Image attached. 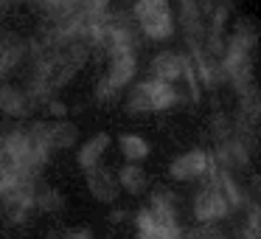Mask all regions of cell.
<instances>
[{
  "label": "cell",
  "instance_id": "obj_8",
  "mask_svg": "<svg viewBox=\"0 0 261 239\" xmlns=\"http://www.w3.org/2000/svg\"><path fill=\"white\" fill-rule=\"evenodd\" d=\"M48 127V144H51L54 152H65V149H73L79 141V127L73 121L62 118V121H45Z\"/></svg>",
  "mask_w": 261,
  "mask_h": 239
},
{
  "label": "cell",
  "instance_id": "obj_15",
  "mask_svg": "<svg viewBox=\"0 0 261 239\" xmlns=\"http://www.w3.org/2000/svg\"><path fill=\"white\" fill-rule=\"evenodd\" d=\"M48 239H93V233L87 228H76V231H51Z\"/></svg>",
  "mask_w": 261,
  "mask_h": 239
},
{
  "label": "cell",
  "instance_id": "obj_3",
  "mask_svg": "<svg viewBox=\"0 0 261 239\" xmlns=\"http://www.w3.org/2000/svg\"><path fill=\"white\" fill-rule=\"evenodd\" d=\"M216 169L214 155H208L205 149H188V152L177 155L169 166V177L177 183H188V180H205L211 172Z\"/></svg>",
  "mask_w": 261,
  "mask_h": 239
},
{
  "label": "cell",
  "instance_id": "obj_9",
  "mask_svg": "<svg viewBox=\"0 0 261 239\" xmlns=\"http://www.w3.org/2000/svg\"><path fill=\"white\" fill-rule=\"evenodd\" d=\"M110 141H113V138H110L107 132H96L93 138H87V141L79 147V152H76V163H79L85 172L93 169V166H98L101 158H104V152L110 149Z\"/></svg>",
  "mask_w": 261,
  "mask_h": 239
},
{
  "label": "cell",
  "instance_id": "obj_19",
  "mask_svg": "<svg viewBox=\"0 0 261 239\" xmlns=\"http://www.w3.org/2000/svg\"><path fill=\"white\" fill-rule=\"evenodd\" d=\"M197 3H199V6H208V0H197Z\"/></svg>",
  "mask_w": 261,
  "mask_h": 239
},
{
  "label": "cell",
  "instance_id": "obj_13",
  "mask_svg": "<svg viewBox=\"0 0 261 239\" xmlns=\"http://www.w3.org/2000/svg\"><path fill=\"white\" fill-rule=\"evenodd\" d=\"M118 96H121V93L115 90V87L110 85L107 79H104V76H101V79L96 82V85H93V99H96L98 104H107V102H115V99H118Z\"/></svg>",
  "mask_w": 261,
  "mask_h": 239
},
{
  "label": "cell",
  "instance_id": "obj_12",
  "mask_svg": "<svg viewBox=\"0 0 261 239\" xmlns=\"http://www.w3.org/2000/svg\"><path fill=\"white\" fill-rule=\"evenodd\" d=\"M65 205H68V200H65V194L59 192V188L42 186L40 183L37 197H34V211H40V214H62Z\"/></svg>",
  "mask_w": 261,
  "mask_h": 239
},
{
  "label": "cell",
  "instance_id": "obj_5",
  "mask_svg": "<svg viewBox=\"0 0 261 239\" xmlns=\"http://www.w3.org/2000/svg\"><path fill=\"white\" fill-rule=\"evenodd\" d=\"M85 183H87L90 197L98 200V203H115L118 194H121L118 180H115V172H110L107 166H101V163L85 172Z\"/></svg>",
  "mask_w": 261,
  "mask_h": 239
},
{
  "label": "cell",
  "instance_id": "obj_22",
  "mask_svg": "<svg viewBox=\"0 0 261 239\" xmlns=\"http://www.w3.org/2000/svg\"><path fill=\"white\" fill-rule=\"evenodd\" d=\"M0 220H3V211H0Z\"/></svg>",
  "mask_w": 261,
  "mask_h": 239
},
{
  "label": "cell",
  "instance_id": "obj_21",
  "mask_svg": "<svg viewBox=\"0 0 261 239\" xmlns=\"http://www.w3.org/2000/svg\"><path fill=\"white\" fill-rule=\"evenodd\" d=\"M0 160H6V158H3V149H0Z\"/></svg>",
  "mask_w": 261,
  "mask_h": 239
},
{
  "label": "cell",
  "instance_id": "obj_17",
  "mask_svg": "<svg viewBox=\"0 0 261 239\" xmlns=\"http://www.w3.org/2000/svg\"><path fill=\"white\" fill-rule=\"evenodd\" d=\"M107 220L113 222V225H121L124 220H129V211H124V208H113V211H110Z\"/></svg>",
  "mask_w": 261,
  "mask_h": 239
},
{
  "label": "cell",
  "instance_id": "obj_2",
  "mask_svg": "<svg viewBox=\"0 0 261 239\" xmlns=\"http://www.w3.org/2000/svg\"><path fill=\"white\" fill-rule=\"evenodd\" d=\"M180 102V93H177L174 85H166V82L158 79H143L126 93V113L141 115V113H163V110L174 107Z\"/></svg>",
  "mask_w": 261,
  "mask_h": 239
},
{
  "label": "cell",
  "instance_id": "obj_11",
  "mask_svg": "<svg viewBox=\"0 0 261 239\" xmlns=\"http://www.w3.org/2000/svg\"><path fill=\"white\" fill-rule=\"evenodd\" d=\"M118 147H121V155L126 158V163H141V160H146L149 152H152L149 141L143 135H138V132H124V135L118 138Z\"/></svg>",
  "mask_w": 261,
  "mask_h": 239
},
{
  "label": "cell",
  "instance_id": "obj_10",
  "mask_svg": "<svg viewBox=\"0 0 261 239\" xmlns=\"http://www.w3.org/2000/svg\"><path fill=\"white\" fill-rule=\"evenodd\" d=\"M115 180H118V188H124L126 194H143L149 186V177L141 163H124L115 172Z\"/></svg>",
  "mask_w": 261,
  "mask_h": 239
},
{
  "label": "cell",
  "instance_id": "obj_14",
  "mask_svg": "<svg viewBox=\"0 0 261 239\" xmlns=\"http://www.w3.org/2000/svg\"><path fill=\"white\" fill-rule=\"evenodd\" d=\"M188 236L191 239H222V228L219 225H197Z\"/></svg>",
  "mask_w": 261,
  "mask_h": 239
},
{
  "label": "cell",
  "instance_id": "obj_4",
  "mask_svg": "<svg viewBox=\"0 0 261 239\" xmlns=\"http://www.w3.org/2000/svg\"><path fill=\"white\" fill-rule=\"evenodd\" d=\"M149 70H152V79L166 82V85H174V82H180L182 76H191V65H188V59L182 57V54H177V51L154 54Z\"/></svg>",
  "mask_w": 261,
  "mask_h": 239
},
{
  "label": "cell",
  "instance_id": "obj_18",
  "mask_svg": "<svg viewBox=\"0 0 261 239\" xmlns=\"http://www.w3.org/2000/svg\"><path fill=\"white\" fill-rule=\"evenodd\" d=\"M6 12H9V9H6V6H3V3H0V20L6 17Z\"/></svg>",
  "mask_w": 261,
  "mask_h": 239
},
{
  "label": "cell",
  "instance_id": "obj_6",
  "mask_svg": "<svg viewBox=\"0 0 261 239\" xmlns=\"http://www.w3.org/2000/svg\"><path fill=\"white\" fill-rule=\"evenodd\" d=\"M0 113L9 115V118H29L34 115L25 93L20 90V85H12V82H0Z\"/></svg>",
  "mask_w": 261,
  "mask_h": 239
},
{
  "label": "cell",
  "instance_id": "obj_1",
  "mask_svg": "<svg viewBox=\"0 0 261 239\" xmlns=\"http://www.w3.org/2000/svg\"><path fill=\"white\" fill-rule=\"evenodd\" d=\"M138 34H143L152 42H163L174 37V12H171L169 0H135L129 12Z\"/></svg>",
  "mask_w": 261,
  "mask_h": 239
},
{
  "label": "cell",
  "instance_id": "obj_7",
  "mask_svg": "<svg viewBox=\"0 0 261 239\" xmlns=\"http://www.w3.org/2000/svg\"><path fill=\"white\" fill-rule=\"evenodd\" d=\"M135 74H138V57L135 54H126V57L110 59V68H107V74H104V79L121 93L132 79H135Z\"/></svg>",
  "mask_w": 261,
  "mask_h": 239
},
{
  "label": "cell",
  "instance_id": "obj_16",
  "mask_svg": "<svg viewBox=\"0 0 261 239\" xmlns=\"http://www.w3.org/2000/svg\"><path fill=\"white\" fill-rule=\"evenodd\" d=\"M45 110H48V115H54V121H62L65 115H68V104L59 102V99H51V102L45 104Z\"/></svg>",
  "mask_w": 261,
  "mask_h": 239
},
{
  "label": "cell",
  "instance_id": "obj_20",
  "mask_svg": "<svg viewBox=\"0 0 261 239\" xmlns=\"http://www.w3.org/2000/svg\"><path fill=\"white\" fill-rule=\"evenodd\" d=\"M180 239H191V236H188V233H182V236H180Z\"/></svg>",
  "mask_w": 261,
  "mask_h": 239
}]
</instances>
